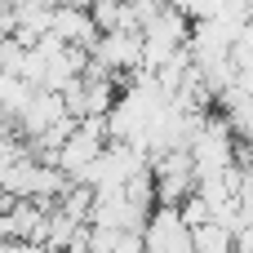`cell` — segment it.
<instances>
[{
	"label": "cell",
	"mask_w": 253,
	"mask_h": 253,
	"mask_svg": "<svg viewBox=\"0 0 253 253\" xmlns=\"http://www.w3.org/2000/svg\"><path fill=\"white\" fill-rule=\"evenodd\" d=\"M31 98H36V84H31V80L0 71V116H4V120H13V125H18V116L31 107Z\"/></svg>",
	"instance_id": "obj_3"
},
{
	"label": "cell",
	"mask_w": 253,
	"mask_h": 253,
	"mask_svg": "<svg viewBox=\"0 0 253 253\" xmlns=\"http://www.w3.org/2000/svg\"><path fill=\"white\" fill-rule=\"evenodd\" d=\"M0 253H49L40 240H0Z\"/></svg>",
	"instance_id": "obj_4"
},
{
	"label": "cell",
	"mask_w": 253,
	"mask_h": 253,
	"mask_svg": "<svg viewBox=\"0 0 253 253\" xmlns=\"http://www.w3.org/2000/svg\"><path fill=\"white\" fill-rule=\"evenodd\" d=\"M151 182H156V205H165V209L187 205L200 191V173H196L191 151H165V156H156L151 160Z\"/></svg>",
	"instance_id": "obj_1"
},
{
	"label": "cell",
	"mask_w": 253,
	"mask_h": 253,
	"mask_svg": "<svg viewBox=\"0 0 253 253\" xmlns=\"http://www.w3.org/2000/svg\"><path fill=\"white\" fill-rule=\"evenodd\" d=\"M111 147V129H107V120H76V129H71V138L62 142V151H58V169L76 182L93 160H102V151Z\"/></svg>",
	"instance_id": "obj_2"
}]
</instances>
